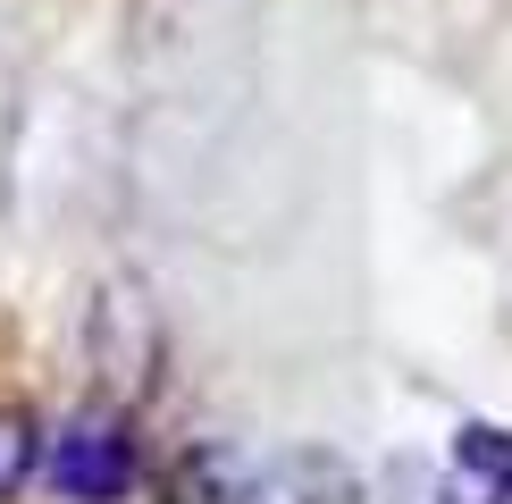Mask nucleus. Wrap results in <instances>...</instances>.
I'll list each match as a JSON object with an SVG mask.
<instances>
[{
    "label": "nucleus",
    "instance_id": "nucleus-3",
    "mask_svg": "<svg viewBox=\"0 0 512 504\" xmlns=\"http://www.w3.org/2000/svg\"><path fill=\"white\" fill-rule=\"evenodd\" d=\"M244 488H252V462L244 454H227V446H194L168 471V504H244Z\"/></svg>",
    "mask_w": 512,
    "mask_h": 504
},
{
    "label": "nucleus",
    "instance_id": "nucleus-5",
    "mask_svg": "<svg viewBox=\"0 0 512 504\" xmlns=\"http://www.w3.org/2000/svg\"><path fill=\"white\" fill-rule=\"evenodd\" d=\"M454 471L487 479V488H512V429H496V420H471V429L454 437Z\"/></svg>",
    "mask_w": 512,
    "mask_h": 504
},
{
    "label": "nucleus",
    "instance_id": "nucleus-4",
    "mask_svg": "<svg viewBox=\"0 0 512 504\" xmlns=\"http://www.w3.org/2000/svg\"><path fill=\"white\" fill-rule=\"evenodd\" d=\"M42 446H51V437H42L17 404H0V504H9V496L42 471Z\"/></svg>",
    "mask_w": 512,
    "mask_h": 504
},
{
    "label": "nucleus",
    "instance_id": "nucleus-6",
    "mask_svg": "<svg viewBox=\"0 0 512 504\" xmlns=\"http://www.w3.org/2000/svg\"><path fill=\"white\" fill-rule=\"evenodd\" d=\"M512 488H487V479H471V471H454V479H445V496L437 504H504Z\"/></svg>",
    "mask_w": 512,
    "mask_h": 504
},
{
    "label": "nucleus",
    "instance_id": "nucleus-2",
    "mask_svg": "<svg viewBox=\"0 0 512 504\" xmlns=\"http://www.w3.org/2000/svg\"><path fill=\"white\" fill-rule=\"evenodd\" d=\"M244 504H361V479H353L336 454L294 446V454L252 462V488H244Z\"/></svg>",
    "mask_w": 512,
    "mask_h": 504
},
{
    "label": "nucleus",
    "instance_id": "nucleus-1",
    "mask_svg": "<svg viewBox=\"0 0 512 504\" xmlns=\"http://www.w3.org/2000/svg\"><path fill=\"white\" fill-rule=\"evenodd\" d=\"M42 479L68 504H126L135 479H143V446H135V429L118 412H84L42 446Z\"/></svg>",
    "mask_w": 512,
    "mask_h": 504
}]
</instances>
